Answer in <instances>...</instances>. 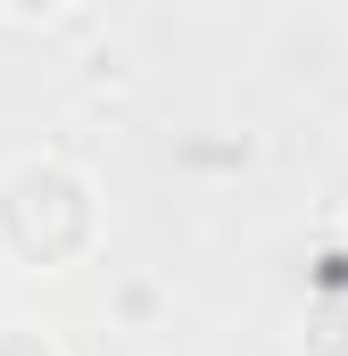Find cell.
<instances>
[{
	"instance_id": "obj_1",
	"label": "cell",
	"mask_w": 348,
	"mask_h": 356,
	"mask_svg": "<svg viewBox=\"0 0 348 356\" xmlns=\"http://www.w3.org/2000/svg\"><path fill=\"white\" fill-rule=\"evenodd\" d=\"M91 241H100V191L84 166L17 158L0 175V257H17L25 273H58L91 257Z\"/></svg>"
},
{
	"instance_id": "obj_2",
	"label": "cell",
	"mask_w": 348,
	"mask_h": 356,
	"mask_svg": "<svg viewBox=\"0 0 348 356\" xmlns=\"http://www.w3.org/2000/svg\"><path fill=\"white\" fill-rule=\"evenodd\" d=\"M0 356H58V340L42 323H0Z\"/></svg>"
},
{
	"instance_id": "obj_3",
	"label": "cell",
	"mask_w": 348,
	"mask_h": 356,
	"mask_svg": "<svg viewBox=\"0 0 348 356\" xmlns=\"http://www.w3.org/2000/svg\"><path fill=\"white\" fill-rule=\"evenodd\" d=\"M75 0H0V17H17V25H50V17H67Z\"/></svg>"
}]
</instances>
